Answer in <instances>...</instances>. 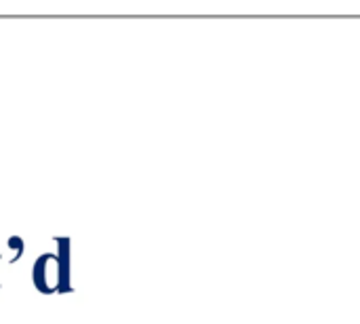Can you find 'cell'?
<instances>
[{
    "label": "cell",
    "instance_id": "obj_1",
    "mask_svg": "<svg viewBox=\"0 0 360 324\" xmlns=\"http://www.w3.org/2000/svg\"><path fill=\"white\" fill-rule=\"evenodd\" d=\"M32 278L36 283V287L42 293H53L57 289H65L63 285V272H61V264L57 261L55 255H42L32 272Z\"/></svg>",
    "mask_w": 360,
    "mask_h": 324
}]
</instances>
